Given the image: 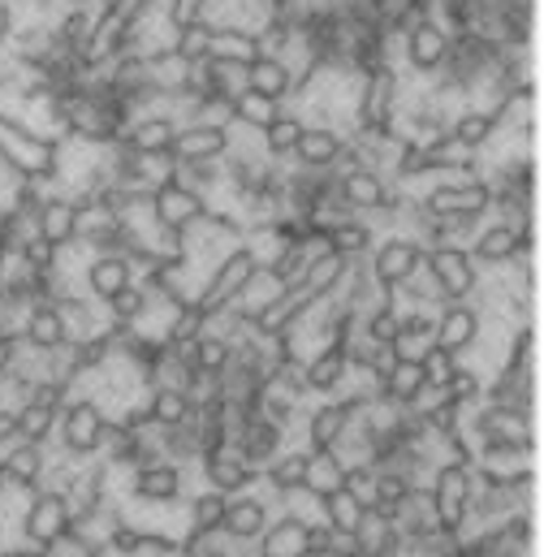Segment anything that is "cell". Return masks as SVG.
Segmentation results:
<instances>
[{"label":"cell","mask_w":544,"mask_h":557,"mask_svg":"<svg viewBox=\"0 0 544 557\" xmlns=\"http://www.w3.org/2000/svg\"><path fill=\"white\" fill-rule=\"evenodd\" d=\"M532 251V234L528 230H519V225H510V221H497V225H489V230H480L475 234V247L467 251L475 264H510L515 256H528Z\"/></svg>","instance_id":"cell-17"},{"label":"cell","mask_w":544,"mask_h":557,"mask_svg":"<svg viewBox=\"0 0 544 557\" xmlns=\"http://www.w3.org/2000/svg\"><path fill=\"white\" fill-rule=\"evenodd\" d=\"M398 87H403V70L394 61L376 65L363 74V91H359V126H394L398 113Z\"/></svg>","instance_id":"cell-9"},{"label":"cell","mask_w":544,"mask_h":557,"mask_svg":"<svg viewBox=\"0 0 544 557\" xmlns=\"http://www.w3.org/2000/svg\"><path fill=\"white\" fill-rule=\"evenodd\" d=\"M190 416H195V407H190L186 389H177V385H156V389H151L147 419H151L156 428H177V423H186Z\"/></svg>","instance_id":"cell-35"},{"label":"cell","mask_w":544,"mask_h":557,"mask_svg":"<svg viewBox=\"0 0 544 557\" xmlns=\"http://www.w3.org/2000/svg\"><path fill=\"white\" fill-rule=\"evenodd\" d=\"M135 488H138V497H147V502H173L177 488H182V471H177L173 462H147V467L138 471Z\"/></svg>","instance_id":"cell-41"},{"label":"cell","mask_w":544,"mask_h":557,"mask_svg":"<svg viewBox=\"0 0 544 557\" xmlns=\"http://www.w3.org/2000/svg\"><path fill=\"white\" fill-rule=\"evenodd\" d=\"M57 147L61 139L39 135L13 113H0V160L26 182H57Z\"/></svg>","instance_id":"cell-1"},{"label":"cell","mask_w":544,"mask_h":557,"mask_svg":"<svg viewBox=\"0 0 544 557\" xmlns=\"http://www.w3.org/2000/svg\"><path fill=\"white\" fill-rule=\"evenodd\" d=\"M342 151H346V135L342 131H333V126H302V135H298L289 156L307 173H329L342 160Z\"/></svg>","instance_id":"cell-18"},{"label":"cell","mask_w":544,"mask_h":557,"mask_svg":"<svg viewBox=\"0 0 544 557\" xmlns=\"http://www.w3.org/2000/svg\"><path fill=\"white\" fill-rule=\"evenodd\" d=\"M419 372H423V381H428V389H441L449 376H454V368H458V355H449V350H441V346H423L419 355Z\"/></svg>","instance_id":"cell-49"},{"label":"cell","mask_w":544,"mask_h":557,"mask_svg":"<svg viewBox=\"0 0 544 557\" xmlns=\"http://www.w3.org/2000/svg\"><path fill=\"white\" fill-rule=\"evenodd\" d=\"M256 57H260V39H256V30H243V26H217V30H212V61L251 65Z\"/></svg>","instance_id":"cell-34"},{"label":"cell","mask_w":544,"mask_h":557,"mask_svg":"<svg viewBox=\"0 0 544 557\" xmlns=\"http://www.w3.org/2000/svg\"><path fill=\"white\" fill-rule=\"evenodd\" d=\"M0 471H4V480H13L17 488H35V480L44 475V454H39V445H30V441L13 445V449L0 458Z\"/></svg>","instance_id":"cell-40"},{"label":"cell","mask_w":544,"mask_h":557,"mask_svg":"<svg viewBox=\"0 0 544 557\" xmlns=\"http://www.w3.org/2000/svg\"><path fill=\"white\" fill-rule=\"evenodd\" d=\"M35 238H44L48 247H70L78 238V199L74 195H44L30 212Z\"/></svg>","instance_id":"cell-13"},{"label":"cell","mask_w":544,"mask_h":557,"mask_svg":"<svg viewBox=\"0 0 544 557\" xmlns=\"http://www.w3.org/2000/svg\"><path fill=\"white\" fill-rule=\"evenodd\" d=\"M22 532H26V541L35 545V549H57V545H65L70 536H74V506H70V497L65 493H35L30 497V510H26V519H22Z\"/></svg>","instance_id":"cell-5"},{"label":"cell","mask_w":544,"mask_h":557,"mask_svg":"<svg viewBox=\"0 0 544 557\" xmlns=\"http://www.w3.org/2000/svg\"><path fill=\"white\" fill-rule=\"evenodd\" d=\"M436 394H445L449 403L467 407V403H480V398H484V385H480V376H475V372H467V368H454V376H449V381H445Z\"/></svg>","instance_id":"cell-52"},{"label":"cell","mask_w":544,"mask_h":557,"mask_svg":"<svg viewBox=\"0 0 544 557\" xmlns=\"http://www.w3.org/2000/svg\"><path fill=\"white\" fill-rule=\"evenodd\" d=\"M390 557H394V554H390Z\"/></svg>","instance_id":"cell-62"},{"label":"cell","mask_w":544,"mask_h":557,"mask_svg":"<svg viewBox=\"0 0 544 557\" xmlns=\"http://www.w3.org/2000/svg\"><path fill=\"white\" fill-rule=\"evenodd\" d=\"M398 324H403V311L394 307V294L385 302H376L368 315H363V337L372 346H394L398 342Z\"/></svg>","instance_id":"cell-44"},{"label":"cell","mask_w":544,"mask_h":557,"mask_svg":"<svg viewBox=\"0 0 544 557\" xmlns=\"http://www.w3.org/2000/svg\"><path fill=\"white\" fill-rule=\"evenodd\" d=\"M471 497H475V475L467 462H449L436 471V484H432V510H436V528L441 532H458L467 510H471Z\"/></svg>","instance_id":"cell-7"},{"label":"cell","mask_w":544,"mask_h":557,"mask_svg":"<svg viewBox=\"0 0 544 557\" xmlns=\"http://www.w3.org/2000/svg\"><path fill=\"white\" fill-rule=\"evenodd\" d=\"M199 13H203V0H164V17H169L173 26H182V22L199 17Z\"/></svg>","instance_id":"cell-55"},{"label":"cell","mask_w":544,"mask_h":557,"mask_svg":"<svg viewBox=\"0 0 544 557\" xmlns=\"http://www.w3.org/2000/svg\"><path fill=\"white\" fill-rule=\"evenodd\" d=\"M428 216L436 221H467V225H480V216L493 208V186L484 177H467V182H436L423 203H419Z\"/></svg>","instance_id":"cell-3"},{"label":"cell","mask_w":544,"mask_h":557,"mask_svg":"<svg viewBox=\"0 0 544 557\" xmlns=\"http://www.w3.org/2000/svg\"><path fill=\"white\" fill-rule=\"evenodd\" d=\"M104 302H109V320L131 329V324H138V320L147 315V302H151V294H147L138 281H131L126 289H118V294H113V298H104Z\"/></svg>","instance_id":"cell-45"},{"label":"cell","mask_w":544,"mask_h":557,"mask_svg":"<svg viewBox=\"0 0 544 557\" xmlns=\"http://www.w3.org/2000/svg\"><path fill=\"white\" fill-rule=\"evenodd\" d=\"M423 243L419 238H407V234H394V238H385L381 247H372V264H368V273L372 281L385 289V294H394L403 281H410L419 269H423Z\"/></svg>","instance_id":"cell-8"},{"label":"cell","mask_w":544,"mask_h":557,"mask_svg":"<svg viewBox=\"0 0 544 557\" xmlns=\"http://www.w3.org/2000/svg\"><path fill=\"white\" fill-rule=\"evenodd\" d=\"M177 135V122L169 113H138L122 131V143L138 156H169V143Z\"/></svg>","instance_id":"cell-22"},{"label":"cell","mask_w":544,"mask_h":557,"mask_svg":"<svg viewBox=\"0 0 544 557\" xmlns=\"http://www.w3.org/2000/svg\"><path fill=\"white\" fill-rule=\"evenodd\" d=\"M96 22H100V4H70L57 22H52V30H57V44L65 48V52H83V44L91 39V30H96Z\"/></svg>","instance_id":"cell-31"},{"label":"cell","mask_w":544,"mask_h":557,"mask_svg":"<svg viewBox=\"0 0 544 557\" xmlns=\"http://www.w3.org/2000/svg\"><path fill=\"white\" fill-rule=\"evenodd\" d=\"M350 273V260L346 256H337V251H316L311 260H307V269H302V289L316 298V302H324L342 277Z\"/></svg>","instance_id":"cell-28"},{"label":"cell","mask_w":544,"mask_h":557,"mask_svg":"<svg viewBox=\"0 0 544 557\" xmlns=\"http://www.w3.org/2000/svg\"><path fill=\"white\" fill-rule=\"evenodd\" d=\"M350 372V359H346V337H333L320 346V355L311 363H302V381H307V394H337L342 381Z\"/></svg>","instance_id":"cell-21"},{"label":"cell","mask_w":544,"mask_h":557,"mask_svg":"<svg viewBox=\"0 0 544 557\" xmlns=\"http://www.w3.org/2000/svg\"><path fill=\"white\" fill-rule=\"evenodd\" d=\"M445 135L475 156V151H484L489 143L497 139V113H484V109H462V113H458V117L445 126Z\"/></svg>","instance_id":"cell-29"},{"label":"cell","mask_w":544,"mask_h":557,"mask_svg":"<svg viewBox=\"0 0 544 557\" xmlns=\"http://www.w3.org/2000/svg\"><path fill=\"white\" fill-rule=\"evenodd\" d=\"M61 441H65V449L70 454H78V458H91L96 449H100V441H104V411L91 403V398H78V403H65L61 411Z\"/></svg>","instance_id":"cell-11"},{"label":"cell","mask_w":544,"mask_h":557,"mask_svg":"<svg viewBox=\"0 0 544 557\" xmlns=\"http://www.w3.org/2000/svg\"><path fill=\"white\" fill-rule=\"evenodd\" d=\"M264 528H269L264 502H234V506H225V519H221V532L225 536H234V541H260Z\"/></svg>","instance_id":"cell-36"},{"label":"cell","mask_w":544,"mask_h":557,"mask_svg":"<svg viewBox=\"0 0 544 557\" xmlns=\"http://www.w3.org/2000/svg\"><path fill=\"white\" fill-rule=\"evenodd\" d=\"M203 462H208V480H212L217 493H238V488H247V484L256 480V467H251L234 445H217V449H208Z\"/></svg>","instance_id":"cell-23"},{"label":"cell","mask_w":544,"mask_h":557,"mask_svg":"<svg viewBox=\"0 0 544 557\" xmlns=\"http://www.w3.org/2000/svg\"><path fill=\"white\" fill-rule=\"evenodd\" d=\"M208 333V315L195 307V302H177L173 307V315H169V324H164V346H177V350H186L190 342H199Z\"/></svg>","instance_id":"cell-37"},{"label":"cell","mask_w":544,"mask_h":557,"mask_svg":"<svg viewBox=\"0 0 544 557\" xmlns=\"http://www.w3.org/2000/svg\"><path fill=\"white\" fill-rule=\"evenodd\" d=\"M13 256H17V264H22L26 273H52L61 251H57V247H48L44 238H35V234H30V238H22V243L13 247Z\"/></svg>","instance_id":"cell-50"},{"label":"cell","mask_w":544,"mask_h":557,"mask_svg":"<svg viewBox=\"0 0 544 557\" xmlns=\"http://www.w3.org/2000/svg\"><path fill=\"white\" fill-rule=\"evenodd\" d=\"M311 307H316V298H311L302 285L281 289L276 298L260 302V307L251 311V333H256V337H281V333H289Z\"/></svg>","instance_id":"cell-14"},{"label":"cell","mask_w":544,"mask_h":557,"mask_svg":"<svg viewBox=\"0 0 544 557\" xmlns=\"http://www.w3.org/2000/svg\"><path fill=\"white\" fill-rule=\"evenodd\" d=\"M135 281V264L126 256H96L87 264V289L96 298H113L118 289H126Z\"/></svg>","instance_id":"cell-32"},{"label":"cell","mask_w":544,"mask_h":557,"mask_svg":"<svg viewBox=\"0 0 544 557\" xmlns=\"http://www.w3.org/2000/svg\"><path fill=\"white\" fill-rule=\"evenodd\" d=\"M276 113H281V104H272V100L256 96V91H238L234 96V122L247 126V131H264Z\"/></svg>","instance_id":"cell-47"},{"label":"cell","mask_w":544,"mask_h":557,"mask_svg":"<svg viewBox=\"0 0 544 557\" xmlns=\"http://www.w3.org/2000/svg\"><path fill=\"white\" fill-rule=\"evenodd\" d=\"M17 337H22L30 350H57V346H65L70 333H65L61 307H57L52 298H35V302L26 307V320H22Z\"/></svg>","instance_id":"cell-19"},{"label":"cell","mask_w":544,"mask_h":557,"mask_svg":"<svg viewBox=\"0 0 544 557\" xmlns=\"http://www.w3.org/2000/svg\"><path fill=\"white\" fill-rule=\"evenodd\" d=\"M256 277H260V256H256V247H234V251H230V256L208 273L203 289H199L190 302L212 320L217 311L234 307V302L243 298V289H247Z\"/></svg>","instance_id":"cell-2"},{"label":"cell","mask_w":544,"mask_h":557,"mask_svg":"<svg viewBox=\"0 0 544 557\" xmlns=\"http://www.w3.org/2000/svg\"><path fill=\"white\" fill-rule=\"evenodd\" d=\"M230 151V126H177V135L169 143V160L173 164H203V160H221Z\"/></svg>","instance_id":"cell-16"},{"label":"cell","mask_w":544,"mask_h":557,"mask_svg":"<svg viewBox=\"0 0 544 557\" xmlns=\"http://www.w3.org/2000/svg\"><path fill=\"white\" fill-rule=\"evenodd\" d=\"M475 337H480V311H475L471 302H445V307L436 311L432 346H441V350L458 355V350L475 346Z\"/></svg>","instance_id":"cell-20"},{"label":"cell","mask_w":544,"mask_h":557,"mask_svg":"<svg viewBox=\"0 0 544 557\" xmlns=\"http://www.w3.org/2000/svg\"><path fill=\"white\" fill-rule=\"evenodd\" d=\"M147 212H151V221L160 225V230H169V234H190V225H199L212 208H208V199L199 195V190H190V186H182L177 177H164L151 195H147Z\"/></svg>","instance_id":"cell-4"},{"label":"cell","mask_w":544,"mask_h":557,"mask_svg":"<svg viewBox=\"0 0 544 557\" xmlns=\"http://www.w3.org/2000/svg\"><path fill=\"white\" fill-rule=\"evenodd\" d=\"M13 26H17V13H13V4L0 0V52H4V39L13 35Z\"/></svg>","instance_id":"cell-56"},{"label":"cell","mask_w":544,"mask_h":557,"mask_svg":"<svg viewBox=\"0 0 544 557\" xmlns=\"http://www.w3.org/2000/svg\"><path fill=\"white\" fill-rule=\"evenodd\" d=\"M225 493H217V488H208L203 497H195V536H212V532H221V519H225Z\"/></svg>","instance_id":"cell-51"},{"label":"cell","mask_w":544,"mask_h":557,"mask_svg":"<svg viewBox=\"0 0 544 557\" xmlns=\"http://www.w3.org/2000/svg\"><path fill=\"white\" fill-rule=\"evenodd\" d=\"M186 355H190V368H195V372H203V376H221V372L230 368V359H234V346L221 342L217 333H212V337L203 333L199 342L186 346Z\"/></svg>","instance_id":"cell-42"},{"label":"cell","mask_w":544,"mask_h":557,"mask_svg":"<svg viewBox=\"0 0 544 557\" xmlns=\"http://www.w3.org/2000/svg\"><path fill=\"white\" fill-rule=\"evenodd\" d=\"M337 190L346 199L350 212H394L398 208V195L390 190L385 173L368 169V164H350V169H337Z\"/></svg>","instance_id":"cell-10"},{"label":"cell","mask_w":544,"mask_h":557,"mask_svg":"<svg viewBox=\"0 0 544 557\" xmlns=\"http://www.w3.org/2000/svg\"><path fill=\"white\" fill-rule=\"evenodd\" d=\"M398 44H403V61H407L410 74L432 78V74H441V65H445V52H449V30H445L436 17H428V22H419L415 30H407Z\"/></svg>","instance_id":"cell-12"},{"label":"cell","mask_w":544,"mask_h":557,"mask_svg":"<svg viewBox=\"0 0 544 557\" xmlns=\"http://www.w3.org/2000/svg\"><path fill=\"white\" fill-rule=\"evenodd\" d=\"M342 488H346L350 497H359V502L372 510V502H376V471H368V467L342 471Z\"/></svg>","instance_id":"cell-53"},{"label":"cell","mask_w":544,"mask_h":557,"mask_svg":"<svg viewBox=\"0 0 544 557\" xmlns=\"http://www.w3.org/2000/svg\"><path fill=\"white\" fill-rule=\"evenodd\" d=\"M342 462L329 454V449H311V462H307V480H302V488H311L316 497H324L329 488H337L342 484Z\"/></svg>","instance_id":"cell-46"},{"label":"cell","mask_w":544,"mask_h":557,"mask_svg":"<svg viewBox=\"0 0 544 557\" xmlns=\"http://www.w3.org/2000/svg\"><path fill=\"white\" fill-rule=\"evenodd\" d=\"M376 385H381V398L394 403V407H415V403L428 394V381H423V372H419V359H407V355H398L394 368H390Z\"/></svg>","instance_id":"cell-24"},{"label":"cell","mask_w":544,"mask_h":557,"mask_svg":"<svg viewBox=\"0 0 544 557\" xmlns=\"http://www.w3.org/2000/svg\"><path fill=\"white\" fill-rule=\"evenodd\" d=\"M0 557H44V549H9V554Z\"/></svg>","instance_id":"cell-59"},{"label":"cell","mask_w":544,"mask_h":557,"mask_svg":"<svg viewBox=\"0 0 544 557\" xmlns=\"http://www.w3.org/2000/svg\"><path fill=\"white\" fill-rule=\"evenodd\" d=\"M307 462H311V454H281V458H272L269 484L281 488V493H298L302 480H307Z\"/></svg>","instance_id":"cell-48"},{"label":"cell","mask_w":544,"mask_h":557,"mask_svg":"<svg viewBox=\"0 0 544 557\" xmlns=\"http://www.w3.org/2000/svg\"><path fill=\"white\" fill-rule=\"evenodd\" d=\"M156 4H164V0H113V4L100 9V13H113V17H122L126 26H135L138 17H143L147 9H156Z\"/></svg>","instance_id":"cell-54"},{"label":"cell","mask_w":544,"mask_h":557,"mask_svg":"<svg viewBox=\"0 0 544 557\" xmlns=\"http://www.w3.org/2000/svg\"><path fill=\"white\" fill-rule=\"evenodd\" d=\"M423 269H428L432 285L445 294V302H467L480 289V269L467 256V247H428Z\"/></svg>","instance_id":"cell-6"},{"label":"cell","mask_w":544,"mask_h":557,"mask_svg":"<svg viewBox=\"0 0 544 557\" xmlns=\"http://www.w3.org/2000/svg\"><path fill=\"white\" fill-rule=\"evenodd\" d=\"M324 230V247L329 251H337V256H346V260H363L376 243H372V230L363 225V221H355V216H342V221H329V225H320Z\"/></svg>","instance_id":"cell-30"},{"label":"cell","mask_w":544,"mask_h":557,"mask_svg":"<svg viewBox=\"0 0 544 557\" xmlns=\"http://www.w3.org/2000/svg\"><path fill=\"white\" fill-rule=\"evenodd\" d=\"M302 117L298 113H289V109H281L276 117H272L269 126L260 131V147H264V156L269 160H285L289 151H294V143H298V135H302Z\"/></svg>","instance_id":"cell-39"},{"label":"cell","mask_w":544,"mask_h":557,"mask_svg":"<svg viewBox=\"0 0 544 557\" xmlns=\"http://www.w3.org/2000/svg\"><path fill=\"white\" fill-rule=\"evenodd\" d=\"M260 557H311V523L302 519H281L260 532Z\"/></svg>","instance_id":"cell-25"},{"label":"cell","mask_w":544,"mask_h":557,"mask_svg":"<svg viewBox=\"0 0 544 557\" xmlns=\"http://www.w3.org/2000/svg\"><path fill=\"white\" fill-rule=\"evenodd\" d=\"M320 506H324V519H329L333 532H359V523L368 519V506H363L359 497H350L342 484L329 488V493L320 497Z\"/></svg>","instance_id":"cell-38"},{"label":"cell","mask_w":544,"mask_h":557,"mask_svg":"<svg viewBox=\"0 0 544 557\" xmlns=\"http://www.w3.org/2000/svg\"><path fill=\"white\" fill-rule=\"evenodd\" d=\"M13 436H17V419H13V411L0 407V445H9Z\"/></svg>","instance_id":"cell-57"},{"label":"cell","mask_w":544,"mask_h":557,"mask_svg":"<svg viewBox=\"0 0 544 557\" xmlns=\"http://www.w3.org/2000/svg\"><path fill=\"white\" fill-rule=\"evenodd\" d=\"M324 549H329V523L311 528V557H324Z\"/></svg>","instance_id":"cell-58"},{"label":"cell","mask_w":544,"mask_h":557,"mask_svg":"<svg viewBox=\"0 0 544 557\" xmlns=\"http://www.w3.org/2000/svg\"><path fill=\"white\" fill-rule=\"evenodd\" d=\"M484 432V449L489 454H528L532 449V428H528V411L515 407H493L475 419Z\"/></svg>","instance_id":"cell-15"},{"label":"cell","mask_w":544,"mask_h":557,"mask_svg":"<svg viewBox=\"0 0 544 557\" xmlns=\"http://www.w3.org/2000/svg\"><path fill=\"white\" fill-rule=\"evenodd\" d=\"M363 403L355 398V403H324L320 411H311L307 419V441H311V449H333L337 441H342V432L350 428V416L359 411Z\"/></svg>","instance_id":"cell-27"},{"label":"cell","mask_w":544,"mask_h":557,"mask_svg":"<svg viewBox=\"0 0 544 557\" xmlns=\"http://www.w3.org/2000/svg\"><path fill=\"white\" fill-rule=\"evenodd\" d=\"M247 91L264 96L272 104H285L294 96V74H289V65L281 57H256L247 65Z\"/></svg>","instance_id":"cell-26"},{"label":"cell","mask_w":544,"mask_h":557,"mask_svg":"<svg viewBox=\"0 0 544 557\" xmlns=\"http://www.w3.org/2000/svg\"><path fill=\"white\" fill-rule=\"evenodd\" d=\"M70 4H100V0H70Z\"/></svg>","instance_id":"cell-60"},{"label":"cell","mask_w":544,"mask_h":557,"mask_svg":"<svg viewBox=\"0 0 544 557\" xmlns=\"http://www.w3.org/2000/svg\"><path fill=\"white\" fill-rule=\"evenodd\" d=\"M0 484H4V471H0Z\"/></svg>","instance_id":"cell-61"},{"label":"cell","mask_w":544,"mask_h":557,"mask_svg":"<svg viewBox=\"0 0 544 557\" xmlns=\"http://www.w3.org/2000/svg\"><path fill=\"white\" fill-rule=\"evenodd\" d=\"M13 419H17V441H30V445H44L57 428V411L44 403H30V398L13 411Z\"/></svg>","instance_id":"cell-43"},{"label":"cell","mask_w":544,"mask_h":557,"mask_svg":"<svg viewBox=\"0 0 544 557\" xmlns=\"http://www.w3.org/2000/svg\"><path fill=\"white\" fill-rule=\"evenodd\" d=\"M212 22L208 17H190L173 30V57L186 61V65H203L212 57Z\"/></svg>","instance_id":"cell-33"}]
</instances>
